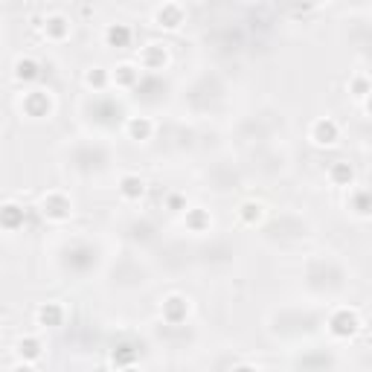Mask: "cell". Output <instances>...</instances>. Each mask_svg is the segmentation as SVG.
<instances>
[{"instance_id":"1","label":"cell","mask_w":372,"mask_h":372,"mask_svg":"<svg viewBox=\"0 0 372 372\" xmlns=\"http://www.w3.org/2000/svg\"><path fill=\"white\" fill-rule=\"evenodd\" d=\"M358 329H361V317L355 308H337L329 317V332L335 337H352Z\"/></svg>"},{"instance_id":"2","label":"cell","mask_w":372,"mask_h":372,"mask_svg":"<svg viewBox=\"0 0 372 372\" xmlns=\"http://www.w3.org/2000/svg\"><path fill=\"white\" fill-rule=\"evenodd\" d=\"M41 213L50 221H67L73 213V204L64 192H47V195L41 198Z\"/></svg>"},{"instance_id":"3","label":"cell","mask_w":372,"mask_h":372,"mask_svg":"<svg viewBox=\"0 0 372 372\" xmlns=\"http://www.w3.org/2000/svg\"><path fill=\"white\" fill-rule=\"evenodd\" d=\"M308 140L315 143L317 148H332L337 140H340V128L335 120L323 116V120H315L311 123V131H308Z\"/></svg>"},{"instance_id":"4","label":"cell","mask_w":372,"mask_h":372,"mask_svg":"<svg viewBox=\"0 0 372 372\" xmlns=\"http://www.w3.org/2000/svg\"><path fill=\"white\" fill-rule=\"evenodd\" d=\"M169 62V53L163 44H148V47H143L140 53V67L143 70H163Z\"/></svg>"},{"instance_id":"5","label":"cell","mask_w":372,"mask_h":372,"mask_svg":"<svg viewBox=\"0 0 372 372\" xmlns=\"http://www.w3.org/2000/svg\"><path fill=\"white\" fill-rule=\"evenodd\" d=\"M186 315H189V303L184 300V296L172 294V296H166V300H163V320H166V323L177 326V323L186 320Z\"/></svg>"},{"instance_id":"6","label":"cell","mask_w":372,"mask_h":372,"mask_svg":"<svg viewBox=\"0 0 372 372\" xmlns=\"http://www.w3.org/2000/svg\"><path fill=\"white\" fill-rule=\"evenodd\" d=\"M181 24H184V9L177 3H163L154 12V26L160 29H181Z\"/></svg>"},{"instance_id":"7","label":"cell","mask_w":372,"mask_h":372,"mask_svg":"<svg viewBox=\"0 0 372 372\" xmlns=\"http://www.w3.org/2000/svg\"><path fill=\"white\" fill-rule=\"evenodd\" d=\"M44 35H47V41L70 38V18H64V15H50V18L44 21Z\"/></svg>"},{"instance_id":"8","label":"cell","mask_w":372,"mask_h":372,"mask_svg":"<svg viewBox=\"0 0 372 372\" xmlns=\"http://www.w3.org/2000/svg\"><path fill=\"white\" fill-rule=\"evenodd\" d=\"M38 76H41V64L35 62L33 55H24V58L15 62V82L29 85V82H35Z\"/></svg>"},{"instance_id":"9","label":"cell","mask_w":372,"mask_h":372,"mask_svg":"<svg viewBox=\"0 0 372 372\" xmlns=\"http://www.w3.org/2000/svg\"><path fill=\"white\" fill-rule=\"evenodd\" d=\"M120 195L125 201H140L145 195V181L140 175H123L120 177Z\"/></svg>"},{"instance_id":"10","label":"cell","mask_w":372,"mask_h":372,"mask_svg":"<svg viewBox=\"0 0 372 372\" xmlns=\"http://www.w3.org/2000/svg\"><path fill=\"white\" fill-rule=\"evenodd\" d=\"M131 38H134V33H131L128 24H111L105 29V44H108V47L123 50V47H128V44H131Z\"/></svg>"},{"instance_id":"11","label":"cell","mask_w":372,"mask_h":372,"mask_svg":"<svg viewBox=\"0 0 372 372\" xmlns=\"http://www.w3.org/2000/svg\"><path fill=\"white\" fill-rule=\"evenodd\" d=\"M24 111L29 116H47L50 114V96L44 91H33L24 96Z\"/></svg>"},{"instance_id":"12","label":"cell","mask_w":372,"mask_h":372,"mask_svg":"<svg viewBox=\"0 0 372 372\" xmlns=\"http://www.w3.org/2000/svg\"><path fill=\"white\" fill-rule=\"evenodd\" d=\"M21 224H24V210L18 204H3L0 206V230L15 233Z\"/></svg>"},{"instance_id":"13","label":"cell","mask_w":372,"mask_h":372,"mask_svg":"<svg viewBox=\"0 0 372 372\" xmlns=\"http://www.w3.org/2000/svg\"><path fill=\"white\" fill-rule=\"evenodd\" d=\"M125 131H128L131 140H148V137L154 134V123L148 120V116H131L128 125H125Z\"/></svg>"},{"instance_id":"14","label":"cell","mask_w":372,"mask_h":372,"mask_svg":"<svg viewBox=\"0 0 372 372\" xmlns=\"http://www.w3.org/2000/svg\"><path fill=\"white\" fill-rule=\"evenodd\" d=\"M329 181L335 186H349L355 181V169L349 166L346 160H337V163H332V169H329Z\"/></svg>"},{"instance_id":"15","label":"cell","mask_w":372,"mask_h":372,"mask_svg":"<svg viewBox=\"0 0 372 372\" xmlns=\"http://www.w3.org/2000/svg\"><path fill=\"white\" fill-rule=\"evenodd\" d=\"M62 320H64V308L58 305V303H47V305H41L38 308V323L41 326H62Z\"/></svg>"},{"instance_id":"16","label":"cell","mask_w":372,"mask_h":372,"mask_svg":"<svg viewBox=\"0 0 372 372\" xmlns=\"http://www.w3.org/2000/svg\"><path fill=\"white\" fill-rule=\"evenodd\" d=\"M137 79H140V67H137V64H120V67L114 70V76H111V82L120 85V87L137 85Z\"/></svg>"},{"instance_id":"17","label":"cell","mask_w":372,"mask_h":372,"mask_svg":"<svg viewBox=\"0 0 372 372\" xmlns=\"http://www.w3.org/2000/svg\"><path fill=\"white\" fill-rule=\"evenodd\" d=\"M18 352H21L24 364H35L41 358V340L38 337H21L18 340Z\"/></svg>"},{"instance_id":"18","label":"cell","mask_w":372,"mask_h":372,"mask_svg":"<svg viewBox=\"0 0 372 372\" xmlns=\"http://www.w3.org/2000/svg\"><path fill=\"white\" fill-rule=\"evenodd\" d=\"M239 218L245 221V224H256V221L262 218V204H256V201H245V204L239 206Z\"/></svg>"},{"instance_id":"19","label":"cell","mask_w":372,"mask_h":372,"mask_svg":"<svg viewBox=\"0 0 372 372\" xmlns=\"http://www.w3.org/2000/svg\"><path fill=\"white\" fill-rule=\"evenodd\" d=\"M186 227L201 233V230L210 227V215H206L204 210H186Z\"/></svg>"},{"instance_id":"20","label":"cell","mask_w":372,"mask_h":372,"mask_svg":"<svg viewBox=\"0 0 372 372\" xmlns=\"http://www.w3.org/2000/svg\"><path fill=\"white\" fill-rule=\"evenodd\" d=\"M85 82L99 91V87H105V82H108V73L102 70V67H91V70H87V76H85Z\"/></svg>"},{"instance_id":"21","label":"cell","mask_w":372,"mask_h":372,"mask_svg":"<svg viewBox=\"0 0 372 372\" xmlns=\"http://www.w3.org/2000/svg\"><path fill=\"white\" fill-rule=\"evenodd\" d=\"M355 215H358V218H366V215H369V198H366V189H358V192H355Z\"/></svg>"},{"instance_id":"22","label":"cell","mask_w":372,"mask_h":372,"mask_svg":"<svg viewBox=\"0 0 372 372\" xmlns=\"http://www.w3.org/2000/svg\"><path fill=\"white\" fill-rule=\"evenodd\" d=\"M352 91H355V96H358L361 102H366V96H369V82H366V76H355V79H352Z\"/></svg>"},{"instance_id":"23","label":"cell","mask_w":372,"mask_h":372,"mask_svg":"<svg viewBox=\"0 0 372 372\" xmlns=\"http://www.w3.org/2000/svg\"><path fill=\"white\" fill-rule=\"evenodd\" d=\"M114 364H116V366H128V364H134V352H131L128 346H120V352H114Z\"/></svg>"},{"instance_id":"24","label":"cell","mask_w":372,"mask_h":372,"mask_svg":"<svg viewBox=\"0 0 372 372\" xmlns=\"http://www.w3.org/2000/svg\"><path fill=\"white\" fill-rule=\"evenodd\" d=\"M308 3H311V6H320V3H326V0H308Z\"/></svg>"}]
</instances>
